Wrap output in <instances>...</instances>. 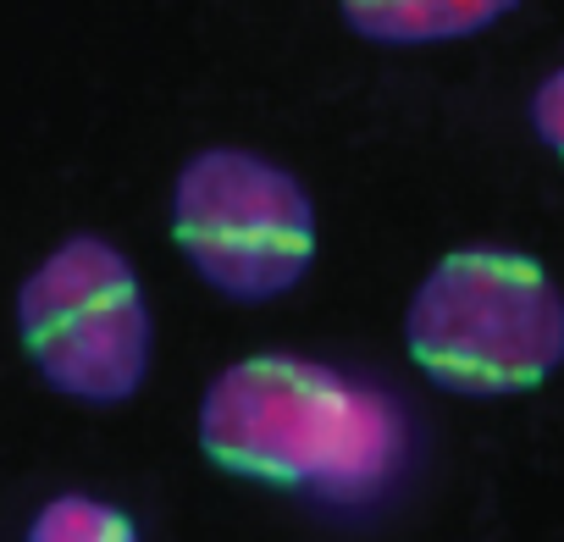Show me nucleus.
I'll return each instance as SVG.
<instances>
[{"mask_svg":"<svg viewBox=\"0 0 564 542\" xmlns=\"http://www.w3.org/2000/svg\"><path fill=\"white\" fill-rule=\"evenodd\" d=\"M23 542H139V525L95 492H56L40 503Z\"/></svg>","mask_w":564,"mask_h":542,"instance_id":"6","label":"nucleus"},{"mask_svg":"<svg viewBox=\"0 0 564 542\" xmlns=\"http://www.w3.org/2000/svg\"><path fill=\"white\" fill-rule=\"evenodd\" d=\"M18 338L62 399L78 404H128L155 355L150 300L133 260L100 238H62L18 289Z\"/></svg>","mask_w":564,"mask_h":542,"instance_id":"4","label":"nucleus"},{"mask_svg":"<svg viewBox=\"0 0 564 542\" xmlns=\"http://www.w3.org/2000/svg\"><path fill=\"white\" fill-rule=\"evenodd\" d=\"M338 7L344 23L371 45H443L492 29L520 0H338Z\"/></svg>","mask_w":564,"mask_h":542,"instance_id":"5","label":"nucleus"},{"mask_svg":"<svg viewBox=\"0 0 564 542\" xmlns=\"http://www.w3.org/2000/svg\"><path fill=\"white\" fill-rule=\"evenodd\" d=\"M531 133L564 161V67L536 84V95H531Z\"/></svg>","mask_w":564,"mask_h":542,"instance_id":"7","label":"nucleus"},{"mask_svg":"<svg viewBox=\"0 0 564 542\" xmlns=\"http://www.w3.org/2000/svg\"><path fill=\"white\" fill-rule=\"evenodd\" d=\"M199 448L232 476L311 492L327 509H360L399 487L410 415L371 377L305 355H249L205 388Z\"/></svg>","mask_w":564,"mask_h":542,"instance_id":"1","label":"nucleus"},{"mask_svg":"<svg viewBox=\"0 0 564 542\" xmlns=\"http://www.w3.org/2000/svg\"><path fill=\"white\" fill-rule=\"evenodd\" d=\"M166 221L199 283L238 305L282 300L316 260L311 188L271 155L238 144L194 150L177 166Z\"/></svg>","mask_w":564,"mask_h":542,"instance_id":"3","label":"nucleus"},{"mask_svg":"<svg viewBox=\"0 0 564 542\" xmlns=\"http://www.w3.org/2000/svg\"><path fill=\"white\" fill-rule=\"evenodd\" d=\"M404 349L443 393H531L564 366V294L520 249H454L410 294Z\"/></svg>","mask_w":564,"mask_h":542,"instance_id":"2","label":"nucleus"}]
</instances>
